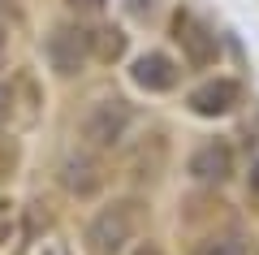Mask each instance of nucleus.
<instances>
[{"mask_svg":"<svg viewBox=\"0 0 259 255\" xmlns=\"http://www.w3.org/2000/svg\"><path fill=\"white\" fill-rule=\"evenodd\" d=\"M91 44L95 35L82 26H56L52 35H48L44 52H48V65H52L61 78H74V74H82L87 56H91Z\"/></svg>","mask_w":259,"mask_h":255,"instance_id":"3","label":"nucleus"},{"mask_svg":"<svg viewBox=\"0 0 259 255\" xmlns=\"http://www.w3.org/2000/svg\"><path fill=\"white\" fill-rule=\"evenodd\" d=\"M100 35H104V44H100V56H104V61L121 56V48H125V35H121L117 26H112V30H100Z\"/></svg>","mask_w":259,"mask_h":255,"instance_id":"10","label":"nucleus"},{"mask_svg":"<svg viewBox=\"0 0 259 255\" xmlns=\"http://www.w3.org/2000/svg\"><path fill=\"white\" fill-rule=\"evenodd\" d=\"M238 100H242V87L233 78H212V82L190 91V113H199V117H225Z\"/></svg>","mask_w":259,"mask_h":255,"instance_id":"5","label":"nucleus"},{"mask_svg":"<svg viewBox=\"0 0 259 255\" xmlns=\"http://www.w3.org/2000/svg\"><path fill=\"white\" fill-rule=\"evenodd\" d=\"M9 108H13V91L5 87V82H0V126L9 121Z\"/></svg>","mask_w":259,"mask_h":255,"instance_id":"11","label":"nucleus"},{"mask_svg":"<svg viewBox=\"0 0 259 255\" xmlns=\"http://www.w3.org/2000/svg\"><path fill=\"white\" fill-rule=\"evenodd\" d=\"M229 173H233V152H229V143H221V138L203 143L190 156V177H199V182H225Z\"/></svg>","mask_w":259,"mask_h":255,"instance_id":"7","label":"nucleus"},{"mask_svg":"<svg viewBox=\"0 0 259 255\" xmlns=\"http://www.w3.org/2000/svg\"><path fill=\"white\" fill-rule=\"evenodd\" d=\"M173 30H177V44H182V52H186L190 65H212L216 61V35L194 18V13H177Z\"/></svg>","mask_w":259,"mask_h":255,"instance_id":"4","label":"nucleus"},{"mask_svg":"<svg viewBox=\"0 0 259 255\" xmlns=\"http://www.w3.org/2000/svg\"><path fill=\"white\" fill-rule=\"evenodd\" d=\"M74 9H82V13H95V9H104V0H69Z\"/></svg>","mask_w":259,"mask_h":255,"instance_id":"12","label":"nucleus"},{"mask_svg":"<svg viewBox=\"0 0 259 255\" xmlns=\"http://www.w3.org/2000/svg\"><path fill=\"white\" fill-rule=\"evenodd\" d=\"M0 44H5V39H0Z\"/></svg>","mask_w":259,"mask_h":255,"instance_id":"14","label":"nucleus"},{"mask_svg":"<svg viewBox=\"0 0 259 255\" xmlns=\"http://www.w3.org/2000/svg\"><path fill=\"white\" fill-rule=\"evenodd\" d=\"M61 182L74 195H95L104 186V177H100V164H95L91 156H69V160L61 164Z\"/></svg>","mask_w":259,"mask_h":255,"instance_id":"8","label":"nucleus"},{"mask_svg":"<svg viewBox=\"0 0 259 255\" xmlns=\"http://www.w3.org/2000/svg\"><path fill=\"white\" fill-rule=\"evenodd\" d=\"M139 229V208L134 203H112L87 225V246L91 255H121V246Z\"/></svg>","mask_w":259,"mask_h":255,"instance_id":"2","label":"nucleus"},{"mask_svg":"<svg viewBox=\"0 0 259 255\" xmlns=\"http://www.w3.org/2000/svg\"><path fill=\"white\" fill-rule=\"evenodd\" d=\"M250 186H255V191H259V164H255V169H250Z\"/></svg>","mask_w":259,"mask_h":255,"instance_id":"13","label":"nucleus"},{"mask_svg":"<svg viewBox=\"0 0 259 255\" xmlns=\"http://www.w3.org/2000/svg\"><path fill=\"white\" fill-rule=\"evenodd\" d=\"M130 78L139 82L143 91H173L177 87V61L164 52H143L130 69Z\"/></svg>","mask_w":259,"mask_h":255,"instance_id":"6","label":"nucleus"},{"mask_svg":"<svg viewBox=\"0 0 259 255\" xmlns=\"http://www.w3.org/2000/svg\"><path fill=\"white\" fill-rule=\"evenodd\" d=\"M194 255H246V246L238 234H221V238H203L194 246Z\"/></svg>","mask_w":259,"mask_h":255,"instance_id":"9","label":"nucleus"},{"mask_svg":"<svg viewBox=\"0 0 259 255\" xmlns=\"http://www.w3.org/2000/svg\"><path fill=\"white\" fill-rule=\"evenodd\" d=\"M130 121H134V108H130L125 100H100L87 108L82 117V143L91 147V152H108V147H117L121 138H125Z\"/></svg>","mask_w":259,"mask_h":255,"instance_id":"1","label":"nucleus"}]
</instances>
